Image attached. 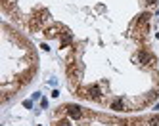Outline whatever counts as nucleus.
Instances as JSON below:
<instances>
[{
	"mask_svg": "<svg viewBox=\"0 0 159 126\" xmlns=\"http://www.w3.org/2000/svg\"><path fill=\"white\" fill-rule=\"evenodd\" d=\"M138 59H140L144 65H153L155 63V57L151 54H148V52H138Z\"/></svg>",
	"mask_w": 159,
	"mask_h": 126,
	"instance_id": "f257e3e1",
	"label": "nucleus"
},
{
	"mask_svg": "<svg viewBox=\"0 0 159 126\" xmlns=\"http://www.w3.org/2000/svg\"><path fill=\"white\" fill-rule=\"evenodd\" d=\"M86 92H88L86 98H90V99H100V88H98V86H90Z\"/></svg>",
	"mask_w": 159,
	"mask_h": 126,
	"instance_id": "f03ea898",
	"label": "nucleus"
},
{
	"mask_svg": "<svg viewBox=\"0 0 159 126\" xmlns=\"http://www.w3.org/2000/svg\"><path fill=\"white\" fill-rule=\"evenodd\" d=\"M67 113H69V117H71V118H81V109H79L77 105H69Z\"/></svg>",
	"mask_w": 159,
	"mask_h": 126,
	"instance_id": "7ed1b4c3",
	"label": "nucleus"
},
{
	"mask_svg": "<svg viewBox=\"0 0 159 126\" xmlns=\"http://www.w3.org/2000/svg\"><path fill=\"white\" fill-rule=\"evenodd\" d=\"M111 109H113V111H125V103L121 101V99H117V101L111 103Z\"/></svg>",
	"mask_w": 159,
	"mask_h": 126,
	"instance_id": "20e7f679",
	"label": "nucleus"
},
{
	"mask_svg": "<svg viewBox=\"0 0 159 126\" xmlns=\"http://www.w3.org/2000/svg\"><path fill=\"white\" fill-rule=\"evenodd\" d=\"M151 126H159V115L151 118Z\"/></svg>",
	"mask_w": 159,
	"mask_h": 126,
	"instance_id": "39448f33",
	"label": "nucleus"
},
{
	"mask_svg": "<svg viewBox=\"0 0 159 126\" xmlns=\"http://www.w3.org/2000/svg\"><path fill=\"white\" fill-rule=\"evenodd\" d=\"M58 126H71V124H69V120H61Z\"/></svg>",
	"mask_w": 159,
	"mask_h": 126,
	"instance_id": "423d86ee",
	"label": "nucleus"
},
{
	"mask_svg": "<svg viewBox=\"0 0 159 126\" xmlns=\"http://www.w3.org/2000/svg\"><path fill=\"white\" fill-rule=\"evenodd\" d=\"M148 4H150V6H151V4H155V0H148Z\"/></svg>",
	"mask_w": 159,
	"mask_h": 126,
	"instance_id": "0eeeda50",
	"label": "nucleus"
}]
</instances>
